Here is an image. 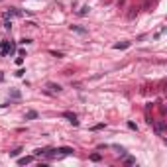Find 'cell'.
<instances>
[{
	"mask_svg": "<svg viewBox=\"0 0 167 167\" xmlns=\"http://www.w3.org/2000/svg\"><path fill=\"white\" fill-rule=\"evenodd\" d=\"M4 28H6V30H10V28H12V22H8V20H6V22H4Z\"/></svg>",
	"mask_w": 167,
	"mask_h": 167,
	"instance_id": "obj_20",
	"label": "cell"
},
{
	"mask_svg": "<svg viewBox=\"0 0 167 167\" xmlns=\"http://www.w3.org/2000/svg\"><path fill=\"white\" fill-rule=\"evenodd\" d=\"M100 159H102L100 153H92V155H90V161H100Z\"/></svg>",
	"mask_w": 167,
	"mask_h": 167,
	"instance_id": "obj_12",
	"label": "cell"
},
{
	"mask_svg": "<svg viewBox=\"0 0 167 167\" xmlns=\"http://www.w3.org/2000/svg\"><path fill=\"white\" fill-rule=\"evenodd\" d=\"M163 128H165V122L155 124V132H157V136H161V134H163Z\"/></svg>",
	"mask_w": 167,
	"mask_h": 167,
	"instance_id": "obj_8",
	"label": "cell"
},
{
	"mask_svg": "<svg viewBox=\"0 0 167 167\" xmlns=\"http://www.w3.org/2000/svg\"><path fill=\"white\" fill-rule=\"evenodd\" d=\"M53 151H55V153H61V155H73V153H75L73 147H57Z\"/></svg>",
	"mask_w": 167,
	"mask_h": 167,
	"instance_id": "obj_3",
	"label": "cell"
},
{
	"mask_svg": "<svg viewBox=\"0 0 167 167\" xmlns=\"http://www.w3.org/2000/svg\"><path fill=\"white\" fill-rule=\"evenodd\" d=\"M20 153H22V147H16L14 151H10V157H18Z\"/></svg>",
	"mask_w": 167,
	"mask_h": 167,
	"instance_id": "obj_11",
	"label": "cell"
},
{
	"mask_svg": "<svg viewBox=\"0 0 167 167\" xmlns=\"http://www.w3.org/2000/svg\"><path fill=\"white\" fill-rule=\"evenodd\" d=\"M71 30H73V32H77V33H87V30H85V28H81V26H71Z\"/></svg>",
	"mask_w": 167,
	"mask_h": 167,
	"instance_id": "obj_9",
	"label": "cell"
},
{
	"mask_svg": "<svg viewBox=\"0 0 167 167\" xmlns=\"http://www.w3.org/2000/svg\"><path fill=\"white\" fill-rule=\"evenodd\" d=\"M63 118H67L73 126H79V120H77V114L75 112H63Z\"/></svg>",
	"mask_w": 167,
	"mask_h": 167,
	"instance_id": "obj_1",
	"label": "cell"
},
{
	"mask_svg": "<svg viewBox=\"0 0 167 167\" xmlns=\"http://www.w3.org/2000/svg\"><path fill=\"white\" fill-rule=\"evenodd\" d=\"M24 73H26L24 69H20V71H16V77H24Z\"/></svg>",
	"mask_w": 167,
	"mask_h": 167,
	"instance_id": "obj_19",
	"label": "cell"
},
{
	"mask_svg": "<svg viewBox=\"0 0 167 167\" xmlns=\"http://www.w3.org/2000/svg\"><path fill=\"white\" fill-rule=\"evenodd\" d=\"M49 53H51L53 57H57V59H59V57H63V53H61V51H49Z\"/></svg>",
	"mask_w": 167,
	"mask_h": 167,
	"instance_id": "obj_14",
	"label": "cell"
},
{
	"mask_svg": "<svg viewBox=\"0 0 167 167\" xmlns=\"http://www.w3.org/2000/svg\"><path fill=\"white\" fill-rule=\"evenodd\" d=\"M130 45H132V41H122V43H114L112 47H114V49H128Z\"/></svg>",
	"mask_w": 167,
	"mask_h": 167,
	"instance_id": "obj_5",
	"label": "cell"
},
{
	"mask_svg": "<svg viewBox=\"0 0 167 167\" xmlns=\"http://www.w3.org/2000/svg\"><path fill=\"white\" fill-rule=\"evenodd\" d=\"M124 163H126V165H132V163H136V159H134V157H126Z\"/></svg>",
	"mask_w": 167,
	"mask_h": 167,
	"instance_id": "obj_13",
	"label": "cell"
},
{
	"mask_svg": "<svg viewBox=\"0 0 167 167\" xmlns=\"http://www.w3.org/2000/svg\"><path fill=\"white\" fill-rule=\"evenodd\" d=\"M89 6H83V8H81V10H79V16H87V14H89Z\"/></svg>",
	"mask_w": 167,
	"mask_h": 167,
	"instance_id": "obj_10",
	"label": "cell"
},
{
	"mask_svg": "<svg viewBox=\"0 0 167 167\" xmlns=\"http://www.w3.org/2000/svg\"><path fill=\"white\" fill-rule=\"evenodd\" d=\"M102 128H104V124H96V126H92L90 130H102Z\"/></svg>",
	"mask_w": 167,
	"mask_h": 167,
	"instance_id": "obj_18",
	"label": "cell"
},
{
	"mask_svg": "<svg viewBox=\"0 0 167 167\" xmlns=\"http://www.w3.org/2000/svg\"><path fill=\"white\" fill-rule=\"evenodd\" d=\"M35 118H37V112H35V110L26 112V120H35Z\"/></svg>",
	"mask_w": 167,
	"mask_h": 167,
	"instance_id": "obj_7",
	"label": "cell"
},
{
	"mask_svg": "<svg viewBox=\"0 0 167 167\" xmlns=\"http://www.w3.org/2000/svg\"><path fill=\"white\" fill-rule=\"evenodd\" d=\"M32 161H33V157H20V159H18L20 165H28V163H32Z\"/></svg>",
	"mask_w": 167,
	"mask_h": 167,
	"instance_id": "obj_6",
	"label": "cell"
},
{
	"mask_svg": "<svg viewBox=\"0 0 167 167\" xmlns=\"http://www.w3.org/2000/svg\"><path fill=\"white\" fill-rule=\"evenodd\" d=\"M45 92H49V94H55V92H61V87L59 85H55V83H47L45 85Z\"/></svg>",
	"mask_w": 167,
	"mask_h": 167,
	"instance_id": "obj_2",
	"label": "cell"
},
{
	"mask_svg": "<svg viewBox=\"0 0 167 167\" xmlns=\"http://www.w3.org/2000/svg\"><path fill=\"white\" fill-rule=\"evenodd\" d=\"M20 43H22V45H28V43H32V39H28V37H24V39H20Z\"/></svg>",
	"mask_w": 167,
	"mask_h": 167,
	"instance_id": "obj_16",
	"label": "cell"
},
{
	"mask_svg": "<svg viewBox=\"0 0 167 167\" xmlns=\"http://www.w3.org/2000/svg\"><path fill=\"white\" fill-rule=\"evenodd\" d=\"M12 16H22V12L18 10V8H10V10L4 12V18L8 20V18H12Z\"/></svg>",
	"mask_w": 167,
	"mask_h": 167,
	"instance_id": "obj_4",
	"label": "cell"
},
{
	"mask_svg": "<svg viewBox=\"0 0 167 167\" xmlns=\"http://www.w3.org/2000/svg\"><path fill=\"white\" fill-rule=\"evenodd\" d=\"M128 128H130V130H138V126H136V122H132V120L128 122Z\"/></svg>",
	"mask_w": 167,
	"mask_h": 167,
	"instance_id": "obj_15",
	"label": "cell"
},
{
	"mask_svg": "<svg viewBox=\"0 0 167 167\" xmlns=\"http://www.w3.org/2000/svg\"><path fill=\"white\" fill-rule=\"evenodd\" d=\"M12 98L18 100V98H20V92H18V90H12Z\"/></svg>",
	"mask_w": 167,
	"mask_h": 167,
	"instance_id": "obj_17",
	"label": "cell"
}]
</instances>
